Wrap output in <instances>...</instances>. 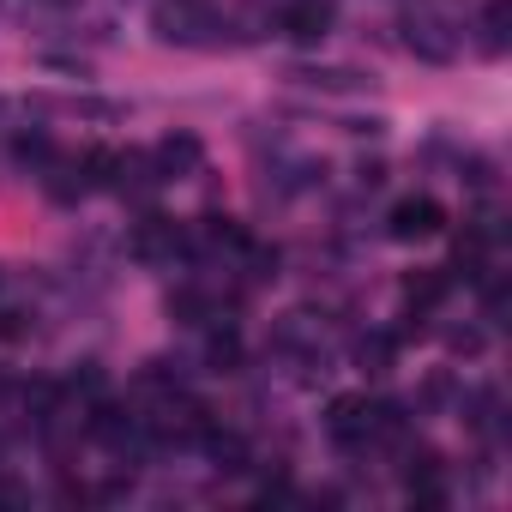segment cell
Segmentation results:
<instances>
[{"label":"cell","instance_id":"cell-1","mask_svg":"<svg viewBox=\"0 0 512 512\" xmlns=\"http://www.w3.org/2000/svg\"><path fill=\"white\" fill-rule=\"evenodd\" d=\"M175 253H193L187 223H175V217H163V211H145V217L133 223V260L157 266V260H175Z\"/></svg>","mask_w":512,"mask_h":512},{"label":"cell","instance_id":"cell-2","mask_svg":"<svg viewBox=\"0 0 512 512\" xmlns=\"http://www.w3.org/2000/svg\"><path fill=\"white\" fill-rule=\"evenodd\" d=\"M326 434H332V446H344V452H368V446H374V404L356 398V392L332 398V410H326Z\"/></svg>","mask_w":512,"mask_h":512},{"label":"cell","instance_id":"cell-3","mask_svg":"<svg viewBox=\"0 0 512 512\" xmlns=\"http://www.w3.org/2000/svg\"><path fill=\"white\" fill-rule=\"evenodd\" d=\"M151 31L157 43H199V31H211V13H205V0H157Z\"/></svg>","mask_w":512,"mask_h":512},{"label":"cell","instance_id":"cell-4","mask_svg":"<svg viewBox=\"0 0 512 512\" xmlns=\"http://www.w3.org/2000/svg\"><path fill=\"white\" fill-rule=\"evenodd\" d=\"M440 229H446V211H440V199H428V193L398 199L392 217H386V235H392V241H428V235H440Z\"/></svg>","mask_w":512,"mask_h":512},{"label":"cell","instance_id":"cell-5","mask_svg":"<svg viewBox=\"0 0 512 512\" xmlns=\"http://www.w3.org/2000/svg\"><path fill=\"white\" fill-rule=\"evenodd\" d=\"M109 187L127 193V199H151V193L163 187V169H157L151 151H115V181H109Z\"/></svg>","mask_w":512,"mask_h":512},{"label":"cell","instance_id":"cell-6","mask_svg":"<svg viewBox=\"0 0 512 512\" xmlns=\"http://www.w3.org/2000/svg\"><path fill=\"white\" fill-rule=\"evenodd\" d=\"M284 79H296V85H308V91H326V97H356V91L374 85L362 67H302V61H296Z\"/></svg>","mask_w":512,"mask_h":512},{"label":"cell","instance_id":"cell-7","mask_svg":"<svg viewBox=\"0 0 512 512\" xmlns=\"http://www.w3.org/2000/svg\"><path fill=\"white\" fill-rule=\"evenodd\" d=\"M404 49H410L416 61H434V67H446V61L458 55L452 31H446L440 19H404Z\"/></svg>","mask_w":512,"mask_h":512},{"label":"cell","instance_id":"cell-8","mask_svg":"<svg viewBox=\"0 0 512 512\" xmlns=\"http://www.w3.org/2000/svg\"><path fill=\"white\" fill-rule=\"evenodd\" d=\"M284 37L326 43L332 37V7H326V0H296V7H284Z\"/></svg>","mask_w":512,"mask_h":512},{"label":"cell","instance_id":"cell-9","mask_svg":"<svg viewBox=\"0 0 512 512\" xmlns=\"http://www.w3.org/2000/svg\"><path fill=\"white\" fill-rule=\"evenodd\" d=\"M151 157H157L163 181H175V175H193V169H199V139H193V133H175V139H163Z\"/></svg>","mask_w":512,"mask_h":512},{"label":"cell","instance_id":"cell-10","mask_svg":"<svg viewBox=\"0 0 512 512\" xmlns=\"http://www.w3.org/2000/svg\"><path fill=\"white\" fill-rule=\"evenodd\" d=\"M446 290H452V278H446V272H416V278H404V308L434 314V308L446 302Z\"/></svg>","mask_w":512,"mask_h":512},{"label":"cell","instance_id":"cell-11","mask_svg":"<svg viewBox=\"0 0 512 512\" xmlns=\"http://www.w3.org/2000/svg\"><path fill=\"white\" fill-rule=\"evenodd\" d=\"M392 362H398V338H392V332L356 338V368H362V374H392Z\"/></svg>","mask_w":512,"mask_h":512},{"label":"cell","instance_id":"cell-12","mask_svg":"<svg viewBox=\"0 0 512 512\" xmlns=\"http://www.w3.org/2000/svg\"><path fill=\"white\" fill-rule=\"evenodd\" d=\"M13 157H19V169L43 175V169L55 163V139H49V133H19V139H13Z\"/></svg>","mask_w":512,"mask_h":512},{"label":"cell","instance_id":"cell-13","mask_svg":"<svg viewBox=\"0 0 512 512\" xmlns=\"http://www.w3.org/2000/svg\"><path fill=\"white\" fill-rule=\"evenodd\" d=\"M205 362L217 368V374H235L241 368V338L223 326V332H211V344H205Z\"/></svg>","mask_w":512,"mask_h":512},{"label":"cell","instance_id":"cell-14","mask_svg":"<svg viewBox=\"0 0 512 512\" xmlns=\"http://www.w3.org/2000/svg\"><path fill=\"white\" fill-rule=\"evenodd\" d=\"M139 386H151V392H181V386H187V368H181V362H169V356H157V362H145Z\"/></svg>","mask_w":512,"mask_h":512},{"label":"cell","instance_id":"cell-15","mask_svg":"<svg viewBox=\"0 0 512 512\" xmlns=\"http://www.w3.org/2000/svg\"><path fill=\"white\" fill-rule=\"evenodd\" d=\"M169 314H175L181 326H205V314H211V302H205V296H199L193 284H181V290L169 296Z\"/></svg>","mask_w":512,"mask_h":512},{"label":"cell","instance_id":"cell-16","mask_svg":"<svg viewBox=\"0 0 512 512\" xmlns=\"http://www.w3.org/2000/svg\"><path fill=\"white\" fill-rule=\"evenodd\" d=\"M506 13H512L506 0H488V7H482V49H488V55L506 49Z\"/></svg>","mask_w":512,"mask_h":512},{"label":"cell","instance_id":"cell-17","mask_svg":"<svg viewBox=\"0 0 512 512\" xmlns=\"http://www.w3.org/2000/svg\"><path fill=\"white\" fill-rule=\"evenodd\" d=\"M79 175H85V187H109V181H115V151L91 145V151L79 157Z\"/></svg>","mask_w":512,"mask_h":512},{"label":"cell","instance_id":"cell-18","mask_svg":"<svg viewBox=\"0 0 512 512\" xmlns=\"http://www.w3.org/2000/svg\"><path fill=\"white\" fill-rule=\"evenodd\" d=\"M55 404H61V386H49V380H31L25 386V410H37V422H49Z\"/></svg>","mask_w":512,"mask_h":512},{"label":"cell","instance_id":"cell-19","mask_svg":"<svg viewBox=\"0 0 512 512\" xmlns=\"http://www.w3.org/2000/svg\"><path fill=\"white\" fill-rule=\"evenodd\" d=\"M67 109H73V115H85V121H121V115H127L121 103H103V97H73Z\"/></svg>","mask_w":512,"mask_h":512},{"label":"cell","instance_id":"cell-20","mask_svg":"<svg viewBox=\"0 0 512 512\" xmlns=\"http://www.w3.org/2000/svg\"><path fill=\"white\" fill-rule=\"evenodd\" d=\"M67 386H73V392H103V368H97V362H79Z\"/></svg>","mask_w":512,"mask_h":512},{"label":"cell","instance_id":"cell-21","mask_svg":"<svg viewBox=\"0 0 512 512\" xmlns=\"http://www.w3.org/2000/svg\"><path fill=\"white\" fill-rule=\"evenodd\" d=\"M452 350H458V356H476V350H482V332H476V326L452 332Z\"/></svg>","mask_w":512,"mask_h":512}]
</instances>
